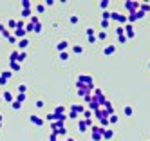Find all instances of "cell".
Masks as SVG:
<instances>
[{
  "mask_svg": "<svg viewBox=\"0 0 150 141\" xmlns=\"http://www.w3.org/2000/svg\"><path fill=\"white\" fill-rule=\"evenodd\" d=\"M148 67H150V64H148Z\"/></svg>",
  "mask_w": 150,
  "mask_h": 141,
  "instance_id": "ba28073f",
  "label": "cell"
},
{
  "mask_svg": "<svg viewBox=\"0 0 150 141\" xmlns=\"http://www.w3.org/2000/svg\"><path fill=\"white\" fill-rule=\"evenodd\" d=\"M112 52H114V47L112 45H109L107 49H105V54H112Z\"/></svg>",
  "mask_w": 150,
  "mask_h": 141,
  "instance_id": "8992f818",
  "label": "cell"
},
{
  "mask_svg": "<svg viewBox=\"0 0 150 141\" xmlns=\"http://www.w3.org/2000/svg\"><path fill=\"white\" fill-rule=\"evenodd\" d=\"M134 14H136V20H138V18H143V16H145V13H143V11H139V9H138V11L134 13Z\"/></svg>",
  "mask_w": 150,
  "mask_h": 141,
  "instance_id": "5b68a950",
  "label": "cell"
},
{
  "mask_svg": "<svg viewBox=\"0 0 150 141\" xmlns=\"http://www.w3.org/2000/svg\"><path fill=\"white\" fill-rule=\"evenodd\" d=\"M125 29V33H127V38H134V29H132V26L128 24L127 27H123Z\"/></svg>",
  "mask_w": 150,
  "mask_h": 141,
  "instance_id": "7a4b0ae2",
  "label": "cell"
},
{
  "mask_svg": "<svg viewBox=\"0 0 150 141\" xmlns=\"http://www.w3.org/2000/svg\"><path fill=\"white\" fill-rule=\"evenodd\" d=\"M125 114H127V116H132V114H134L132 107H125Z\"/></svg>",
  "mask_w": 150,
  "mask_h": 141,
  "instance_id": "277c9868",
  "label": "cell"
},
{
  "mask_svg": "<svg viewBox=\"0 0 150 141\" xmlns=\"http://www.w3.org/2000/svg\"><path fill=\"white\" fill-rule=\"evenodd\" d=\"M125 7H127L130 13H136L139 9V2H125Z\"/></svg>",
  "mask_w": 150,
  "mask_h": 141,
  "instance_id": "6da1fadb",
  "label": "cell"
},
{
  "mask_svg": "<svg viewBox=\"0 0 150 141\" xmlns=\"http://www.w3.org/2000/svg\"><path fill=\"white\" fill-rule=\"evenodd\" d=\"M128 22H136V14L130 13V16H128Z\"/></svg>",
  "mask_w": 150,
  "mask_h": 141,
  "instance_id": "52a82bcc",
  "label": "cell"
},
{
  "mask_svg": "<svg viewBox=\"0 0 150 141\" xmlns=\"http://www.w3.org/2000/svg\"><path fill=\"white\" fill-rule=\"evenodd\" d=\"M139 11L148 13V11H150V4H139Z\"/></svg>",
  "mask_w": 150,
  "mask_h": 141,
  "instance_id": "3957f363",
  "label": "cell"
}]
</instances>
